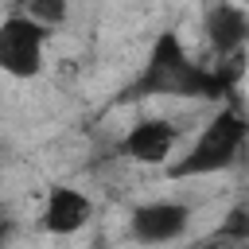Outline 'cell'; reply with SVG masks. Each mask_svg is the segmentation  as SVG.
<instances>
[{"label":"cell","instance_id":"5b68a950","mask_svg":"<svg viewBox=\"0 0 249 249\" xmlns=\"http://www.w3.org/2000/svg\"><path fill=\"white\" fill-rule=\"evenodd\" d=\"M179 140H183V132H179V124H175L171 117L144 113V117H136V121L124 128V136H121V156H124L128 163H140V167H163V163H171Z\"/></svg>","mask_w":249,"mask_h":249},{"label":"cell","instance_id":"30bf717a","mask_svg":"<svg viewBox=\"0 0 249 249\" xmlns=\"http://www.w3.org/2000/svg\"><path fill=\"white\" fill-rule=\"evenodd\" d=\"M12 237H16V218L0 206V249H8V245H12Z\"/></svg>","mask_w":249,"mask_h":249},{"label":"cell","instance_id":"7a4b0ae2","mask_svg":"<svg viewBox=\"0 0 249 249\" xmlns=\"http://www.w3.org/2000/svg\"><path fill=\"white\" fill-rule=\"evenodd\" d=\"M249 148V113L241 105H218L214 117L195 132V140L167 163V179H206L230 171Z\"/></svg>","mask_w":249,"mask_h":249},{"label":"cell","instance_id":"8fae6325","mask_svg":"<svg viewBox=\"0 0 249 249\" xmlns=\"http://www.w3.org/2000/svg\"><path fill=\"white\" fill-rule=\"evenodd\" d=\"M230 249H249V241H245V245H230Z\"/></svg>","mask_w":249,"mask_h":249},{"label":"cell","instance_id":"6da1fadb","mask_svg":"<svg viewBox=\"0 0 249 249\" xmlns=\"http://www.w3.org/2000/svg\"><path fill=\"white\" fill-rule=\"evenodd\" d=\"M241 82V58H226V62H198L183 35L175 27L160 31L136 70V78L128 82L124 97L140 101V97H179V101H222L230 105V97L237 93Z\"/></svg>","mask_w":249,"mask_h":249},{"label":"cell","instance_id":"52a82bcc","mask_svg":"<svg viewBox=\"0 0 249 249\" xmlns=\"http://www.w3.org/2000/svg\"><path fill=\"white\" fill-rule=\"evenodd\" d=\"M202 31H206V43H210L218 62L245 58V47H249V16H245V8H237V4H210L202 12Z\"/></svg>","mask_w":249,"mask_h":249},{"label":"cell","instance_id":"9c48e42d","mask_svg":"<svg viewBox=\"0 0 249 249\" xmlns=\"http://www.w3.org/2000/svg\"><path fill=\"white\" fill-rule=\"evenodd\" d=\"M23 12H27L35 23H43L47 31H54V27L66 19V4H58V0H54V4H51V0H39V4H27Z\"/></svg>","mask_w":249,"mask_h":249},{"label":"cell","instance_id":"8992f818","mask_svg":"<svg viewBox=\"0 0 249 249\" xmlns=\"http://www.w3.org/2000/svg\"><path fill=\"white\" fill-rule=\"evenodd\" d=\"M93 218V198L74 187V183H51L43 195V210H39V230L51 237H74L89 226Z\"/></svg>","mask_w":249,"mask_h":249},{"label":"cell","instance_id":"277c9868","mask_svg":"<svg viewBox=\"0 0 249 249\" xmlns=\"http://www.w3.org/2000/svg\"><path fill=\"white\" fill-rule=\"evenodd\" d=\"M191 206L183 198H148L140 206H132L128 214V237L136 245H148V249H160V245H171L179 241L187 230H191Z\"/></svg>","mask_w":249,"mask_h":249},{"label":"cell","instance_id":"3957f363","mask_svg":"<svg viewBox=\"0 0 249 249\" xmlns=\"http://www.w3.org/2000/svg\"><path fill=\"white\" fill-rule=\"evenodd\" d=\"M47 43L51 31L35 23L23 8H12L0 16V74L16 82H31L47 66Z\"/></svg>","mask_w":249,"mask_h":249},{"label":"cell","instance_id":"ba28073f","mask_svg":"<svg viewBox=\"0 0 249 249\" xmlns=\"http://www.w3.org/2000/svg\"><path fill=\"white\" fill-rule=\"evenodd\" d=\"M218 237L230 245H245L249 241V206H233L226 214V222L218 226Z\"/></svg>","mask_w":249,"mask_h":249}]
</instances>
